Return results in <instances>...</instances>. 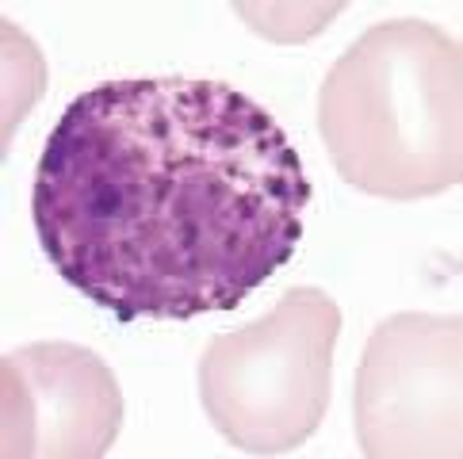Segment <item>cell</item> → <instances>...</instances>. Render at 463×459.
<instances>
[{
    "label": "cell",
    "instance_id": "1",
    "mask_svg": "<svg viewBox=\"0 0 463 459\" xmlns=\"http://www.w3.org/2000/svg\"><path fill=\"white\" fill-rule=\"evenodd\" d=\"M310 180L250 96L207 77H123L65 108L31 219L58 276L119 322L234 310L291 260Z\"/></svg>",
    "mask_w": 463,
    "mask_h": 459
},
{
    "label": "cell",
    "instance_id": "2",
    "mask_svg": "<svg viewBox=\"0 0 463 459\" xmlns=\"http://www.w3.org/2000/svg\"><path fill=\"white\" fill-rule=\"evenodd\" d=\"M459 42L425 20L375 23L322 80L318 130L341 180L379 200H429L463 176Z\"/></svg>",
    "mask_w": 463,
    "mask_h": 459
},
{
    "label": "cell",
    "instance_id": "3",
    "mask_svg": "<svg viewBox=\"0 0 463 459\" xmlns=\"http://www.w3.org/2000/svg\"><path fill=\"white\" fill-rule=\"evenodd\" d=\"M341 310L318 287H291L264 318L222 333L200 360L211 425L253 455L307 445L326 417Z\"/></svg>",
    "mask_w": 463,
    "mask_h": 459
},
{
    "label": "cell",
    "instance_id": "4",
    "mask_svg": "<svg viewBox=\"0 0 463 459\" xmlns=\"http://www.w3.org/2000/svg\"><path fill=\"white\" fill-rule=\"evenodd\" d=\"M356 436L375 459L459 455V318L375 325L356 375Z\"/></svg>",
    "mask_w": 463,
    "mask_h": 459
},
{
    "label": "cell",
    "instance_id": "5",
    "mask_svg": "<svg viewBox=\"0 0 463 459\" xmlns=\"http://www.w3.org/2000/svg\"><path fill=\"white\" fill-rule=\"evenodd\" d=\"M123 421L115 375L77 344L5 356V455H104Z\"/></svg>",
    "mask_w": 463,
    "mask_h": 459
}]
</instances>
